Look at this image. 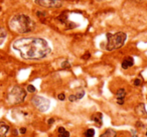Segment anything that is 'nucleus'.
I'll list each match as a JSON object with an SVG mask.
<instances>
[{"label":"nucleus","instance_id":"1","mask_svg":"<svg viewBox=\"0 0 147 137\" xmlns=\"http://www.w3.org/2000/svg\"><path fill=\"white\" fill-rule=\"evenodd\" d=\"M12 47L26 60H40L49 55L51 47L45 39L39 37H22L12 43Z\"/></svg>","mask_w":147,"mask_h":137},{"label":"nucleus","instance_id":"2","mask_svg":"<svg viewBox=\"0 0 147 137\" xmlns=\"http://www.w3.org/2000/svg\"><path fill=\"white\" fill-rule=\"evenodd\" d=\"M8 26L12 32L17 34H25L31 32L34 29L35 22L28 15L15 14L9 19Z\"/></svg>","mask_w":147,"mask_h":137},{"label":"nucleus","instance_id":"3","mask_svg":"<svg viewBox=\"0 0 147 137\" xmlns=\"http://www.w3.org/2000/svg\"><path fill=\"white\" fill-rule=\"evenodd\" d=\"M127 40V34L123 31H119L114 34L107 33V45L106 49L108 51H114L117 49H120L124 46L125 42Z\"/></svg>","mask_w":147,"mask_h":137},{"label":"nucleus","instance_id":"4","mask_svg":"<svg viewBox=\"0 0 147 137\" xmlns=\"http://www.w3.org/2000/svg\"><path fill=\"white\" fill-rule=\"evenodd\" d=\"M26 98V91L20 86H13L8 92L7 100L11 105H15L21 103Z\"/></svg>","mask_w":147,"mask_h":137},{"label":"nucleus","instance_id":"5","mask_svg":"<svg viewBox=\"0 0 147 137\" xmlns=\"http://www.w3.org/2000/svg\"><path fill=\"white\" fill-rule=\"evenodd\" d=\"M31 103L32 105L40 112H45L49 109L51 106V101L47 99V97L39 96V95H35L31 98Z\"/></svg>","mask_w":147,"mask_h":137},{"label":"nucleus","instance_id":"6","mask_svg":"<svg viewBox=\"0 0 147 137\" xmlns=\"http://www.w3.org/2000/svg\"><path fill=\"white\" fill-rule=\"evenodd\" d=\"M35 3L41 7L57 8V7H61V0H35Z\"/></svg>","mask_w":147,"mask_h":137},{"label":"nucleus","instance_id":"7","mask_svg":"<svg viewBox=\"0 0 147 137\" xmlns=\"http://www.w3.org/2000/svg\"><path fill=\"white\" fill-rule=\"evenodd\" d=\"M10 132V126L3 121H0V137H7Z\"/></svg>","mask_w":147,"mask_h":137},{"label":"nucleus","instance_id":"8","mask_svg":"<svg viewBox=\"0 0 147 137\" xmlns=\"http://www.w3.org/2000/svg\"><path fill=\"white\" fill-rule=\"evenodd\" d=\"M133 65H134V58H133L132 56L125 57L122 60V62H121V67H122L123 69H125V70L129 69L130 67H132Z\"/></svg>","mask_w":147,"mask_h":137},{"label":"nucleus","instance_id":"9","mask_svg":"<svg viewBox=\"0 0 147 137\" xmlns=\"http://www.w3.org/2000/svg\"><path fill=\"white\" fill-rule=\"evenodd\" d=\"M92 121L97 125L98 127H101L103 125V114L101 112H96L91 116Z\"/></svg>","mask_w":147,"mask_h":137},{"label":"nucleus","instance_id":"10","mask_svg":"<svg viewBox=\"0 0 147 137\" xmlns=\"http://www.w3.org/2000/svg\"><path fill=\"white\" fill-rule=\"evenodd\" d=\"M71 133L63 126H59L57 128V137H69Z\"/></svg>","mask_w":147,"mask_h":137},{"label":"nucleus","instance_id":"11","mask_svg":"<svg viewBox=\"0 0 147 137\" xmlns=\"http://www.w3.org/2000/svg\"><path fill=\"white\" fill-rule=\"evenodd\" d=\"M117 135V132L114 129H107L105 130L102 134L100 135V137H115Z\"/></svg>","mask_w":147,"mask_h":137},{"label":"nucleus","instance_id":"12","mask_svg":"<svg viewBox=\"0 0 147 137\" xmlns=\"http://www.w3.org/2000/svg\"><path fill=\"white\" fill-rule=\"evenodd\" d=\"M136 112H137V114L140 115V116H145V115H147V111H146V109H145L144 104H142V103H141V104L137 105Z\"/></svg>","mask_w":147,"mask_h":137},{"label":"nucleus","instance_id":"13","mask_svg":"<svg viewBox=\"0 0 147 137\" xmlns=\"http://www.w3.org/2000/svg\"><path fill=\"white\" fill-rule=\"evenodd\" d=\"M6 36H7V32L3 27L0 26V45H2L3 42L5 41L6 39Z\"/></svg>","mask_w":147,"mask_h":137},{"label":"nucleus","instance_id":"14","mask_svg":"<svg viewBox=\"0 0 147 137\" xmlns=\"http://www.w3.org/2000/svg\"><path fill=\"white\" fill-rule=\"evenodd\" d=\"M95 129L94 128H88L84 133V137H95Z\"/></svg>","mask_w":147,"mask_h":137},{"label":"nucleus","instance_id":"15","mask_svg":"<svg viewBox=\"0 0 147 137\" xmlns=\"http://www.w3.org/2000/svg\"><path fill=\"white\" fill-rule=\"evenodd\" d=\"M126 96V90L124 88H119L116 92V97L117 98H125Z\"/></svg>","mask_w":147,"mask_h":137},{"label":"nucleus","instance_id":"16","mask_svg":"<svg viewBox=\"0 0 147 137\" xmlns=\"http://www.w3.org/2000/svg\"><path fill=\"white\" fill-rule=\"evenodd\" d=\"M75 95H76V97H77L78 100H81V99L85 96V90L84 89H79V90L75 93Z\"/></svg>","mask_w":147,"mask_h":137},{"label":"nucleus","instance_id":"17","mask_svg":"<svg viewBox=\"0 0 147 137\" xmlns=\"http://www.w3.org/2000/svg\"><path fill=\"white\" fill-rule=\"evenodd\" d=\"M35 91H36V88H35L34 85L28 84L26 86V92H28V93H34Z\"/></svg>","mask_w":147,"mask_h":137},{"label":"nucleus","instance_id":"18","mask_svg":"<svg viewBox=\"0 0 147 137\" xmlns=\"http://www.w3.org/2000/svg\"><path fill=\"white\" fill-rule=\"evenodd\" d=\"M71 67V63H69L67 60L63 61V62L61 63V68H63V69H69Z\"/></svg>","mask_w":147,"mask_h":137},{"label":"nucleus","instance_id":"19","mask_svg":"<svg viewBox=\"0 0 147 137\" xmlns=\"http://www.w3.org/2000/svg\"><path fill=\"white\" fill-rule=\"evenodd\" d=\"M133 84H134V86H136V87L140 86V85L142 84V79H141L140 77H137V78H135L134 81H133Z\"/></svg>","mask_w":147,"mask_h":137},{"label":"nucleus","instance_id":"20","mask_svg":"<svg viewBox=\"0 0 147 137\" xmlns=\"http://www.w3.org/2000/svg\"><path fill=\"white\" fill-rule=\"evenodd\" d=\"M130 137H139L137 129H131L130 130Z\"/></svg>","mask_w":147,"mask_h":137},{"label":"nucleus","instance_id":"21","mask_svg":"<svg viewBox=\"0 0 147 137\" xmlns=\"http://www.w3.org/2000/svg\"><path fill=\"white\" fill-rule=\"evenodd\" d=\"M69 102H76V101H78V99H77V97L75 94H71L69 96Z\"/></svg>","mask_w":147,"mask_h":137},{"label":"nucleus","instance_id":"22","mask_svg":"<svg viewBox=\"0 0 147 137\" xmlns=\"http://www.w3.org/2000/svg\"><path fill=\"white\" fill-rule=\"evenodd\" d=\"M57 99H59V101H65V93H59V94L57 95Z\"/></svg>","mask_w":147,"mask_h":137},{"label":"nucleus","instance_id":"23","mask_svg":"<svg viewBox=\"0 0 147 137\" xmlns=\"http://www.w3.org/2000/svg\"><path fill=\"white\" fill-rule=\"evenodd\" d=\"M90 57H91V53H90V52H86V53H85V54L82 56V58L84 59V60H88V59L90 58Z\"/></svg>","mask_w":147,"mask_h":137},{"label":"nucleus","instance_id":"24","mask_svg":"<svg viewBox=\"0 0 147 137\" xmlns=\"http://www.w3.org/2000/svg\"><path fill=\"white\" fill-rule=\"evenodd\" d=\"M125 102V98H117V103L119 105H123Z\"/></svg>","mask_w":147,"mask_h":137},{"label":"nucleus","instance_id":"25","mask_svg":"<svg viewBox=\"0 0 147 137\" xmlns=\"http://www.w3.org/2000/svg\"><path fill=\"white\" fill-rule=\"evenodd\" d=\"M53 123H55V118H49V119H47V125H53Z\"/></svg>","mask_w":147,"mask_h":137},{"label":"nucleus","instance_id":"26","mask_svg":"<svg viewBox=\"0 0 147 137\" xmlns=\"http://www.w3.org/2000/svg\"><path fill=\"white\" fill-rule=\"evenodd\" d=\"M136 127L137 128H142L143 127V124H142V122H141V121H137V123H136Z\"/></svg>","mask_w":147,"mask_h":137},{"label":"nucleus","instance_id":"27","mask_svg":"<svg viewBox=\"0 0 147 137\" xmlns=\"http://www.w3.org/2000/svg\"><path fill=\"white\" fill-rule=\"evenodd\" d=\"M19 130H20L19 132H20L21 134H24V133H26V128H25V127H21Z\"/></svg>","mask_w":147,"mask_h":137},{"label":"nucleus","instance_id":"28","mask_svg":"<svg viewBox=\"0 0 147 137\" xmlns=\"http://www.w3.org/2000/svg\"><path fill=\"white\" fill-rule=\"evenodd\" d=\"M145 135L147 136V127H146V132H145Z\"/></svg>","mask_w":147,"mask_h":137},{"label":"nucleus","instance_id":"29","mask_svg":"<svg viewBox=\"0 0 147 137\" xmlns=\"http://www.w3.org/2000/svg\"><path fill=\"white\" fill-rule=\"evenodd\" d=\"M99 1H108V0H99Z\"/></svg>","mask_w":147,"mask_h":137}]
</instances>
